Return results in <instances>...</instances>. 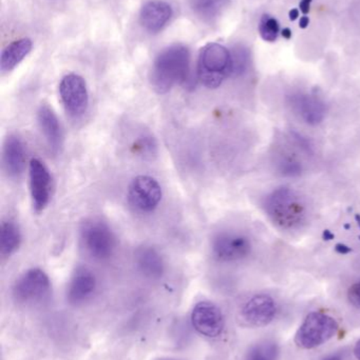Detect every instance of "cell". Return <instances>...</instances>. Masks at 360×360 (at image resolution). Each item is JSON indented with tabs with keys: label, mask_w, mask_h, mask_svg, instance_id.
Segmentation results:
<instances>
[{
	"label": "cell",
	"mask_w": 360,
	"mask_h": 360,
	"mask_svg": "<svg viewBox=\"0 0 360 360\" xmlns=\"http://www.w3.org/2000/svg\"><path fill=\"white\" fill-rule=\"evenodd\" d=\"M348 300L352 306L360 309V281L351 285L348 291Z\"/></svg>",
	"instance_id": "cell-27"
},
{
	"label": "cell",
	"mask_w": 360,
	"mask_h": 360,
	"mask_svg": "<svg viewBox=\"0 0 360 360\" xmlns=\"http://www.w3.org/2000/svg\"><path fill=\"white\" fill-rule=\"evenodd\" d=\"M133 149L139 155L145 158H151L152 156L156 154V141H154V137L144 135L135 141Z\"/></svg>",
	"instance_id": "cell-26"
},
{
	"label": "cell",
	"mask_w": 360,
	"mask_h": 360,
	"mask_svg": "<svg viewBox=\"0 0 360 360\" xmlns=\"http://www.w3.org/2000/svg\"><path fill=\"white\" fill-rule=\"evenodd\" d=\"M97 289V278L87 268H78L74 272L68 287V300L71 304H78L86 302Z\"/></svg>",
	"instance_id": "cell-15"
},
{
	"label": "cell",
	"mask_w": 360,
	"mask_h": 360,
	"mask_svg": "<svg viewBox=\"0 0 360 360\" xmlns=\"http://www.w3.org/2000/svg\"><path fill=\"white\" fill-rule=\"evenodd\" d=\"M82 245L95 259H108L116 247V236L111 229L99 220H89L80 230Z\"/></svg>",
	"instance_id": "cell-5"
},
{
	"label": "cell",
	"mask_w": 360,
	"mask_h": 360,
	"mask_svg": "<svg viewBox=\"0 0 360 360\" xmlns=\"http://www.w3.org/2000/svg\"><path fill=\"white\" fill-rule=\"evenodd\" d=\"M325 360H342V359L340 355H332V356L328 357Z\"/></svg>",
	"instance_id": "cell-34"
},
{
	"label": "cell",
	"mask_w": 360,
	"mask_h": 360,
	"mask_svg": "<svg viewBox=\"0 0 360 360\" xmlns=\"http://www.w3.org/2000/svg\"><path fill=\"white\" fill-rule=\"evenodd\" d=\"M311 2H312V0H302L300 2V10L302 11L304 14H308L309 11H310Z\"/></svg>",
	"instance_id": "cell-28"
},
{
	"label": "cell",
	"mask_w": 360,
	"mask_h": 360,
	"mask_svg": "<svg viewBox=\"0 0 360 360\" xmlns=\"http://www.w3.org/2000/svg\"><path fill=\"white\" fill-rule=\"evenodd\" d=\"M264 209L273 222L283 230L299 228L306 217V205L297 192L281 186L264 201Z\"/></svg>",
	"instance_id": "cell-2"
},
{
	"label": "cell",
	"mask_w": 360,
	"mask_h": 360,
	"mask_svg": "<svg viewBox=\"0 0 360 360\" xmlns=\"http://www.w3.org/2000/svg\"><path fill=\"white\" fill-rule=\"evenodd\" d=\"M309 23H310V19H309L308 16H304L302 18H300L299 25L300 27H302V29L308 27Z\"/></svg>",
	"instance_id": "cell-29"
},
{
	"label": "cell",
	"mask_w": 360,
	"mask_h": 360,
	"mask_svg": "<svg viewBox=\"0 0 360 360\" xmlns=\"http://www.w3.org/2000/svg\"><path fill=\"white\" fill-rule=\"evenodd\" d=\"M32 40L29 38H20L11 42L6 46L0 57V68L2 72H10L17 67L27 54L31 52Z\"/></svg>",
	"instance_id": "cell-19"
},
{
	"label": "cell",
	"mask_w": 360,
	"mask_h": 360,
	"mask_svg": "<svg viewBox=\"0 0 360 360\" xmlns=\"http://www.w3.org/2000/svg\"><path fill=\"white\" fill-rule=\"evenodd\" d=\"M21 234L18 226L13 221H4L1 226V255L10 256L18 249Z\"/></svg>",
	"instance_id": "cell-21"
},
{
	"label": "cell",
	"mask_w": 360,
	"mask_h": 360,
	"mask_svg": "<svg viewBox=\"0 0 360 360\" xmlns=\"http://www.w3.org/2000/svg\"><path fill=\"white\" fill-rule=\"evenodd\" d=\"M259 33L266 41H275L279 35L278 21L270 15H263L260 20Z\"/></svg>",
	"instance_id": "cell-25"
},
{
	"label": "cell",
	"mask_w": 360,
	"mask_h": 360,
	"mask_svg": "<svg viewBox=\"0 0 360 360\" xmlns=\"http://www.w3.org/2000/svg\"><path fill=\"white\" fill-rule=\"evenodd\" d=\"M50 289L48 275L40 269H31L17 279L13 288V296L20 304H33L44 300Z\"/></svg>",
	"instance_id": "cell-7"
},
{
	"label": "cell",
	"mask_w": 360,
	"mask_h": 360,
	"mask_svg": "<svg viewBox=\"0 0 360 360\" xmlns=\"http://www.w3.org/2000/svg\"><path fill=\"white\" fill-rule=\"evenodd\" d=\"M230 55H232V76L238 77L247 71L249 61V51L244 46H237L232 49Z\"/></svg>",
	"instance_id": "cell-24"
},
{
	"label": "cell",
	"mask_w": 360,
	"mask_h": 360,
	"mask_svg": "<svg viewBox=\"0 0 360 360\" xmlns=\"http://www.w3.org/2000/svg\"><path fill=\"white\" fill-rule=\"evenodd\" d=\"M162 196L160 184L147 175L135 177L129 186V205L141 213L154 212L160 205Z\"/></svg>",
	"instance_id": "cell-6"
},
{
	"label": "cell",
	"mask_w": 360,
	"mask_h": 360,
	"mask_svg": "<svg viewBox=\"0 0 360 360\" xmlns=\"http://www.w3.org/2000/svg\"><path fill=\"white\" fill-rule=\"evenodd\" d=\"M173 16L170 4L163 0H151L144 4L139 14L142 27L151 33L161 31Z\"/></svg>",
	"instance_id": "cell-14"
},
{
	"label": "cell",
	"mask_w": 360,
	"mask_h": 360,
	"mask_svg": "<svg viewBox=\"0 0 360 360\" xmlns=\"http://www.w3.org/2000/svg\"><path fill=\"white\" fill-rule=\"evenodd\" d=\"M354 355L357 360H360V340L356 342V345H355Z\"/></svg>",
	"instance_id": "cell-31"
},
{
	"label": "cell",
	"mask_w": 360,
	"mask_h": 360,
	"mask_svg": "<svg viewBox=\"0 0 360 360\" xmlns=\"http://www.w3.org/2000/svg\"><path fill=\"white\" fill-rule=\"evenodd\" d=\"M190 76V50L183 44H173L156 57L152 65L150 80L156 93L165 94L175 84H185Z\"/></svg>",
	"instance_id": "cell-1"
},
{
	"label": "cell",
	"mask_w": 360,
	"mask_h": 360,
	"mask_svg": "<svg viewBox=\"0 0 360 360\" xmlns=\"http://www.w3.org/2000/svg\"><path fill=\"white\" fill-rule=\"evenodd\" d=\"M298 16H299V11H298L297 8H294V10L290 12V19H291V20H295V19L298 18Z\"/></svg>",
	"instance_id": "cell-30"
},
{
	"label": "cell",
	"mask_w": 360,
	"mask_h": 360,
	"mask_svg": "<svg viewBox=\"0 0 360 360\" xmlns=\"http://www.w3.org/2000/svg\"><path fill=\"white\" fill-rule=\"evenodd\" d=\"M190 321L194 329L205 338H219L225 328L221 309L211 302H198L192 309Z\"/></svg>",
	"instance_id": "cell-9"
},
{
	"label": "cell",
	"mask_w": 360,
	"mask_h": 360,
	"mask_svg": "<svg viewBox=\"0 0 360 360\" xmlns=\"http://www.w3.org/2000/svg\"><path fill=\"white\" fill-rule=\"evenodd\" d=\"M160 360H175V359H160Z\"/></svg>",
	"instance_id": "cell-35"
},
{
	"label": "cell",
	"mask_w": 360,
	"mask_h": 360,
	"mask_svg": "<svg viewBox=\"0 0 360 360\" xmlns=\"http://www.w3.org/2000/svg\"><path fill=\"white\" fill-rule=\"evenodd\" d=\"M278 345L273 340H263L249 349L247 360H277Z\"/></svg>",
	"instance_id": "cell-23"
},
{
	"label": "cell",
	"mask_w": 360,
	"mask_h": 360,
	"mask_svg": "<svg viewBox=\"0 0 360 360\" xmlns=\"http://www.w3.org/2000/svg\"><path fill=\"white\" fill-rule=\"evenodd\" d=\"M340 325L331 315L312 312L306 317L295 335V344L304 350L317 348L337 334Z\"/></svg>",
	"instance_id": "cell-4"
},
{
	"label": "cell",
	"mask_w": 360,
	"mask_h": 360,
	"mask_svg": "<svg viewBox=\"0 0 360 360\" xmlns=\"http://www.w3.org/2000/svg\"><path fill=\"white\" fill-rule=\"evenodd\" d=\"M277 304L271 296L266 294L253 296L241 308L240 319L247 327L260 328L268 326L274 321Z\"/></svg>",
	"instance_id": "cell-10"
},
{
	"label": "cell",
	"mask_w": 360,
	"mask_h": 360,
	"mask_svg": "<svg viewBox=\"0 0 360 360\" xmlns=\"http://www.w3.org/2000/svg\"><path fill=\"white\" fill-rule=\"evenodd\" d=\"M59 95L66 111L73 117L82 116L87 111L88 89L82 76L74 73L63 76L59 84Z\"/></svg>",
	"instance_id": "cell-8"
},
{
	"label": "cell",
	"mask_w": 360,
	"mask_h": 360,
	"mask_svg": "<svg viewBox=\"0 0 360 360\" xmlns=\"http://www.w3.org/2000/svg\"><path fill=\"white\" fill-rule=\"evenodd\" d=\"M2 160L4 169L11 177H18L23 174L25 167V150L20 137L10 135L6 139Z\"/></svg>",
	"instance_id": "cell-16"
},
{
	"label": "cell",
	"mask_w": 360,
	"mask_h": 360,
	"mask_svg": "<svg viewBox=\"0 0 360 360\" xmlns=\"http://www.w3.org/2000/svg\"><path fill=\"white\" fill-rule=\"evenodd\" d=\"M277 170L283 176L287 177H296L299 176L304 170L302 162L296 158L294 154L290 153H280L278 154V158L276 160Z\"/></svg>",
	"instance_id": "cell-22"
},
{
	"label": "cell",
	"mask_w": 360,
	"mask_h": 360,
	"mask_svg": "<svg viewBox=\"0 0 360 360\" xmlns=\"http://www.w3.org/2000/svg\"><path fill=\"white\" fill-rule=\"evenodd\" d=\"M287 99L294 113L310 126L321 124L327 115V105L317 95L296 92L290 95Z\"/></svg>",
	"instance_id": "cell-13"
},
{
	"label": "cell",
	"mask_w": 360,
	"mask_h": 360,
	"mask_svg": "<svg viewBox=\"0 0 360 360\" xmlns=\"http://www.w3.org/2000/svg\"><path fill=\"white\" fill-rule=\"evenodd\" d=\"M38 124L49 147L57 153L63 143V131L58 118L49 105H42L38 110Z\"/></svg>",
	"instance_id": "cell-17"
},
{
	"label": "cell",
	"mask_w": 360,
	"mask_h": 360,
	"mask_svg": "<svg viewBox=\"0 0 360 360\" xmlns=\"http://www.w3.org/2000/svg\"><path fill=\"white\" fill-rule=\"evenodd\" d=\"M197 76L199 82L209 89H217L232 76L230 51L219 44H207L200 51Z\"/></svg>",
	"instance_id": "cell-3"
},
{
	"label": "cell",
	"mask_w": 360,
	"mask_h": 360,
	"mask_svg": "<svg viewBox=\"0 0 360 360\" xmlns=\"http://www.w3.org/2000/svg\"><path fill=\"white\" fill-rule=\"evenodd\" d=\"M135 264L139 272L149 279H159L163 276L165 264L162 256L154 248H139L135 251Z\"/></svg>",
	"instance_id": "cell-18"
},
{
	"label": "cell",
	"mask_w": 360,
	"mask_h": 360,
	"mask_svg": "<svg viewBox=\"0 0 360 360\" xmlns=\"http://www.w3.org/2000/svg\"><path fill=\"white\" fill-rule=\"evenodd\" d=\"M230 0H190L192 10L201 18L211 20L222 14Z\"/></svg>",
	"instance_id": "cell-20"
},
{
	"label": "cell",
	"mask_w": 360,
	"mask_h": 360,
	"mask_svg": "<svg viewBox=\"0 0 360 360\" xmlns=\"http://www.w3.org/2000/svg\"><path fill=\"white\" fill-rule=\"evenodd\" d=\"M30 193L36 212L46 209L50 201L52 179L46 165L33 158L29 165Z\"/></svg>",
	"instance_id": "cell-12"
},
{
	"label": "cell",
	"mask_w": 360,
	"mask_h": 360,
	"mask_svg": "<svg viewBox=\"0 0 360 360\" xmlns=\"http://www.w3.org/2000/svg\"><path fill=\"white\" fill-rule=\"evenodd\" d=\"M211 249L220 262H232L249 256L252 243L247 236L239 233H222L213 239Z\"/></svg>",
	"instance_id": "cell-11"
},
{
	"label": "cell",
	"mask_w": 360,
	"mask_h": 360,
	"mask_svg": "<svg viewBox=\"0 0 360 360\" xmlns=\"http://www.w3.org/2000/svg\"><path fill=\"white\" fill-rule=\"evenodd\" d=\"M336 249H337V251L340 252V253H348V252L351 251V249H349L348 247H346V245H338L337 248H336Z\"/></svg>",
	"instance_id": "cell-32"
},
{
	"label": "cell",
	"mask_w": 360,
	"mask_h": 360,
	"mask_svg": "<svg viewBox=\"0 0 360 360\" xmlns=\"http://www.w3.org/2000/svg\"><path fill=\"white\" fill-rule=\"evenodd\" d=\"M283 35L285 36V38H287V39H289V38H291V36H292L291 30H290V29L283 30Z\"/></svg>",
	"instance_id": "cell-33"
}]
</instances>
